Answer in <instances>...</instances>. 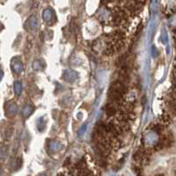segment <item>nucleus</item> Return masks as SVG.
Listing matches in <instances>:
<instances>
[{"label":"nucleus","mask_w":176,"mask_h":176,"mask_svg":"<svg viewBox=\"0 0 176 176\" xmlns=\"http://www.w3.org/2000/svg\"><path fill=\"white\" fill-rule=\"evenodd\" d=\"M125 92H126L125 85L119 80L115 81L111 85L108 91V99H109L110 103L120 104Z\"/></svg>","instance_id":"nucleus-1"},{"label":"nucleus","mask_w":176,"mask_h":176,"mask_svg":"<svg viewBox=\"0 0 176 176\" xmlns=\"http://www.w3.org/2000/svg\"><path fill=\"white\" fill-rule=\"evenodd\" d=\"M105 111H106V114L108 116H114L116 115L117 113V108H116V104L113 103H108L107 106L105 107Z\"/></svg>","instance_id":"nucleus-2"}]
</instances>
